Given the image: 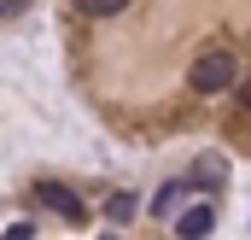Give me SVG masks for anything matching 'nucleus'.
<instances>
[{"label": "nucleus", "instance_id": "nucleus-1", "mask_svg": "<svg viewBox=\"0 0 251 240\" xmlns=\"http://www.w3.org/2000/svg\"><path fill=\"white\" fill-rule=\"evenodd\" d=\"M234 76H240V64L228 47H210V53H199L187 64V88L193 94H222V88H234Z\"/></svg>", "mask_w": 251, "mask_h": 240}, {"label": "nucleus", "instance_id": "nucleus-2", "mask_svg": "<svg viewBox=\"0 0 251 240\" xmlns=\"http://www.w3.org/2000/svg\"><path fill=\"white\" fill-rule=\"evenodd\" d=\"M35 199H41L47 211H59L64 223H88V205H82L70 187H59V181H41V187H35Z\"/></svg>", "mask_w": 251, "mask_h": 240}, {"label": "nucleus", "instance_id": "nucleus-3", "mask_svg": "<svg viewBox=\"0 0 251 240\" xmlns=\"http://www.w3.org/2000/svg\"><path fill=\"white\" fill-rule=\"evenodd\" d=\"M170 229H176L181 240L210 235V229H216V205H210V199H199V205H187V211H176V217H170Z\"/></svg>", "mask_w": 251, "mask_h": 240}, {"label": "nucleus", "instance_id": "nucleus-4", "mask_svg": "<svg viewBox=\"0 0 251 240\" xmlns=\"http://www.w3.org/2000/svg\"><path fill=\"white\" fill-rule=\"evenodd\" d=\"M187 193H193V181H187V176H181V181H164V187L152 193V217H158V223H170V217L181 211V199H187Z\"/></svg>", "mask_w": 251, "mask_h": 240}, {"label": "nucleus", "instance_id": "nucleus-5", "mask_svg": "<svg viewBox=\"0 0 251 240\" xmlns=\"http://www.w3.org/2000/svg\"><path fill=\"white\" fill-rule=\"evenodd\" d=\"M123 6H128V0H76V12H82V18H117Z\"/></svg>", "mask_w": 251, "mask_h": 240}, {"label": "nucleus", "instance_id": "nucleus-6", "mask_svg": "<svg viewBox=\"0 0 251 240\" xmlns=\"http://www.w3.org/2000/svg\"><path fill=\"white\" fill-rule=\"evenodd\" d=\"M105 217H111V223H128V217H134V199H128V193H111V199H105Z\"/></svg>", "mask_w": 251, "mask_h": 240}, {"label": "nucleus", "instance_id": "nucleus-7", "mask_svg": "<svg viewBox=\"0 0 251 240\" xmlns=\"http://www.w3.org/2000/svg\"><path fill=\"white\" fill-rule=\"evenodd\" d=\"M35 235V223H29V217H18V223H6V240H29Z\"/></svg>", "mask_w": 251, "mask_h": 240}, {"label": "nucleus", "instance_id": "nucleus-8", "mask_svg": "<svg viewBox=\"0 0 251 240\" xmlns=\"http://www.w3.org/2000/svg\"><path fill=\"white\" fill-rule=\"evenodd\" d=\"M222 170H228L222 158H199V176H204V181H216V176H222Z\"/></svg>", "mask_w": 251, "mask_h": 240}, {"label": "nucleus", "instance_id": "nucleus-9", "mask_svg": "<svg viewBox=\"0 0 251 240\" xmlns=\"http://www.w3.org/2000/svg\"><path fill=\"white\" fill-rule=\"evenodd\" d=\"M240 106H246V112H251V82H246V88H240Z\"/></svg>", "mask_w": 251, "mask_h": 240}]
</instances>
